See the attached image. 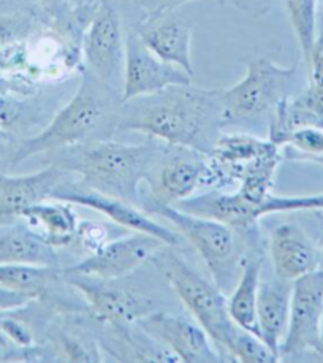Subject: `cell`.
<instances>
[{
  "instance_id": "1",
  "label": "cell",
  "mask_w": 323,
  "mask_h": 363,
  "mask_svg": "<svg viewBox=\"0 0 323 363\" xmlns=\"http://www.w3.org/2000/svg\"><path fill=\"white\" fill-rule=\"evenodd\" d=\"M220 94L191 83L119 102L113 130L143 133L152 141L208 154L222 129Z\"/></svg>"
},
{
  "instance_id": "2",
  "label": "cell",
  "mask_w": 323,
  "mask_h": 363,
  "mask_svg": "<svg viewBox=\"0 0 323 363\" xmlns=\"http://www.w3.org/2000/svg\"><path fill=\"white\" fill-rule=\"evenodd\" d=\"M162 145H127L96 141L48 154L51 164L78 174V183L105 196L140 206L141 184L146 183Z\"/></svg>"
},
{
  "instance_id": "3",
  "label": "cell",
  "mask_w": 323,
  "mask_h": 363,
  "mask_svg": "<svg viewBox=\"0 0 323 363\" xmlns=\"http://www.w3.org/2000/svg\"><path fill=\"white\" fill-rule=\"evenodd\" d=\"M113 89L103 84L89 70L83 72L73 97L60 108L42 132L19 140L13 165L40 154H51L65 147L84 143L103 121L114 114Z\"/></svg>"
},
{
  "instance_id": "4",
  "label": "cell",
  "mask_w": 323,
  "mask_h": 363,
  "mask_svg": "<svg viewBox=\"0 0 323 363\" xmlns=\"http://www.w3.org/2000/svg\"><path fill=\"white\" fill-rule=\"evenodd\" d=\"M152 262H157L173 292L210 335L224 360H230V349L241 328L228 313V298L224 291L195 272L174 251V246L164 247Z\"/></svg>"
},
{
  "instance_id": "5",
  "label": "cell",
  "mask_w": 323,
  "mask_h": 363,
  "mask_svg": "<svg viewBox=\"0 0 323 363\" xmlns=\"http://www.w3.org/2000/svg\"><path fill=\"white\" fill-rule=\"evenodd\" d=\"M295 77L296 67H282L268 57L249 59L244 77L220 94L222 127L271 121L288 97Z\"/></svg>"
},
{
  "instance_id": "6",
  "label": "cell",
  "mask_w": 323,
  "mask_h": 363,
  "mask_svg": "<svg viewBox=\"0 0 323 363\" xmlns=\"http://www.w3.org/2000/svg\"><path fill=\"white\" fill-rule=\"evenodd\" d=\"M144 211L170 223L187 238L203 259L212 274L214 284L220 291L225 292L227 289L234 287L244 259L238 232L215 219L197 216L170 205H149Z\"/></svg>"
},
{
  "instance_id": "7",
  "label": "cell",
  "mask_w": 323,
  "mask_h": 363,
  "mask_svg": "<svg viewBox=\"0 0 323 363\" xmlns=\"http://www.w3.org/2000/svg\"><path fill=\"white\" fill-rule=\"evenodd\" d=\"M208 156L192 147L164 145L146 179L147 192H141V210L149 205H176L198 187H203Z\"/></svg>"
},
{
  "instance_id": "8",
  "label": "cell",
  "mask_w": 323,
  "mask_h": 363,
  "mask_svg": "<svg viewBox=\"0 0 323 363\" xmlns=\"http://www.w3.org/2000/svg\"><path fill=\"white\" fill-rule=\"evenodd\" d=\"M81 51L87 70L113 91L123 87L125 32L113 0H100L84 30Z\"/></svg>"
},
{
  "instance_id": "9",
  "label": "cell",
  "mask_w": 323,
  "mask_h": 363,
  "mask_svg": "<svg viewBox=\"0 0 323 363\" xmlns=\"http://www.w3.org/2000/svg\"><path fill=\"white\" fill-rule=\"evenodd\" d=\"M64 279L79 292L81 298L84 300L86 313L98 324L111 327L113 330H124L137 325L141 318L154 311L149 298L127 289L114 287L110 281L65 273Z\"/></svg>"
},
{
  "instance_id": "10",
  "label": "cell",
  "mask_w": 323,
  "mask_h": 363,
  "mask_svg": "<svg viewBox=\"0 0 323 363\" xmlns=\"http://www.w3.org/2000/svg\"><path fill=\"white\" fill-rule=\"evenodd\" d=\"M164 241L147 233L133 232L106 243L75 265L62 268L65 274H79L103 281H118L152 262L166 247Z\"/></svg>"
},
{
  "instance_id": "11",
  "label": "cell",
  "mask_w": 323,
  "mask_h": 363,
  "mask_svg": "<svg viewBox=\"0 0 323 363\" xmlns=\"http://www.w3.org/2000/svg\"><path fill=\"white\" fill-rule=\"evenodd\" d=\"M137 327L168 349L178 362L217 363L224 362L210 335L193 318L168 311H151L138 320Z\"/></svg>"
},
{
  "instance_id": "12",
  "label": "cell",
  "mask_w": 323,
  "mask_h": 363,
  "mask_svg": "<svg viewBox=\"0 0 323 363\" xmlns=\"http://www.w3.org/2000/svg\"><path fill=\"white\" fill-rule=\"evenodd\" d=\"M323 319V268H317L292 282L290 318L280 360L306 351L320 352V325Z\"/></svg>"
},
{
  "instance_id": "13",
  "label": "cell",
  "mask_w": 323,
  "mask_h": 363,
  "mask_svg": "<svg viewBox=\"0 0 323 363\" xmlns=\"http://www.w3.org/2000/svg\"><path fill=\"white\" fill-rule=\"evenodd\" d=\"M51 200L67 201V203L72 205L89 208V210L103 214L106 219H110L116 225L129 228L132 232L152 235V237L162 240L168 246L179 245V237L176 232L154 220L151 214H147L137 205L129 203L125 200L105 196V194L94 191L91 187L79 184L76 179H67L65 183L60 184L54 191Z\"/></svg>"
},
{
  "instance_id": "14",
  "label": "cell",
  "mask_w": 323,
  "mask_h": 363,
  "mask_svg": "<svg viewBox=\"0 0 323 363\" xmlns=\"http://www.w3.org/2000/svg\"><path fill=\"white\" fill-rule=\"evenodd\" d=\"M192 79L183 69L165 62L147 50L135 30L125 33L124 77L119 102L151 96L171 86L191 84Z\"/></svg>"
},
{
  "instance_id": "15",
  "label": "cell",
  "mask_w": 323,
  "mask_h": 363,
  "mask_svg": "<svg viewBox=\"0 0 323 363\" xmlns=\"http://www.w3.org/2000/svg\"><path fill=\"white\" fill-rule=\"evenodd\" d=\"M141 42L159 59L183 69L187 75L195 77L192 64V32L191 19L176 11L164 15L144 16L133 29Z\"/></svg>"
},
{
  "instance_id": "16",
  "label": "cell",
  "mask_w": 323,
  "mask_h": 363,
  "mask_svg": "<svg viewBox=\"0 0 323 363\" xmlns=\"http://www.w3.org/2000/svg\"><path fill=\"white\" fill-rule=\"evenodd\" d=\"M69 174L72 173L54 164L29 174L0 172V225L21 219L32 205L51 200L54 191L70 179Z\"/></svg>"
},
{
  "instance_id": "17",
  "label": "cell",
  "mask_w": 323,
  "mask_h": 363,
  "mask_svg": "<svg viewBox=\"0 0 323 363\" xmlns=\"http://www.w3.org/2000/svg\"><path fill=\"white\" fill-rule=\"evenodd\" d=\"M269 255L276 277L293 282L320 268L319 250L305 228L295 223H282L269 235Z\"/></svg>"
},
{
  "instance_id": "18",
  "label": "cell",
  "mask_w": 323,
  "mask_h": 363,
  "mask_svg": "<svg viewBox=\"0 0 323 363\" xmlns=\"http://www.w3.org/2000/svg\"><path fill=\"white\" fill-rule=\"evenodd\" d=\"M173 206L186 213L197 214V216L219 220L246 237L257 230L259 225V219L254 214V206L237 191L224 192L222 189H212L200 196L188 197Z\"/></svg>"
},
{
  "instance_id": "19",
  "label": "cell",
  "mask_w": 323,
  "mask_h": 363,
  "mask_svg": "<svg viewBox=\"0 0 323 363\" xmlns=\"http://www.w3.org/2000/svg\"><path fill=\"white\" fill-rule=\"evenodd\" d=\"M292 282L276 277L260 281L257 298V322L260 340L265 342L278 360L280 346L285 340L290 318Z\"/></svg>"
},
{
  "instance_id": "20",
  "label": "cell",
  "mask_w": 323,
  "mask_h": 363,
  "mask_svg": "<svg viewBox=\"0 0 323 363\" xmlns=\"http://www.w3.org/2000/svg\"><path fill=\"white\" fill-rule=\"evenodd\" d=\"M4 264L60 267V259L56 247L24 219H18L0 225V265Z\"/></svg>"
},
{
  "instance_id": "21",
  "label": "cell",
  "mask_w": 323,
  "mask_h": 363,
  "mask_svg": "<svg viewBox=\"0 0 323 363\" xmlns=\"http://www.w3.org/2000/svg\"><path fill=\"white\" fill-rule=\"evenodd\" d=\"M33 32L35 16L30 13L0 15V73L32 82L29 56Z\"/></svg>"
},
{
  "instance_id": "22",
  "label": "cell",
  "mask_w": 323,
  "mask_h": 363,
  "mask_svg": "<svg viewBox=\"0 0 323 363\" xmlns=\"http://www.w3.org/2000/svg\"><path fill=\"white\" fill-rule=\"evenodd\" d=\"M21 219L42 235L52 247H65L78 237L79 220L72 203L46 200L32 205L23 213Z\"/></svg>"
},
{
  "instance_id": "23",
  "label": "cell",
  "mask_w": 323,
  "mask_h": 363,
  "mask_svg": "<svg viewBox=\"0 0 323 363\" xmlns=\"http://www.w3.org/2000/svg\"><path fill=\"white\" fill-rule=\"evenodd\" d=\"M264 270V259L259 255H249L242 259L239 279L228 297V313L242 330L260 338L257 322V298Z\"/></svg>"
},
{
  "instance_id": "24",
  "label": "cell",
  "mask_w": 323,
  "mask_h": 363,
  "mask_svg": "<svg viewBox=\"0 0 323 363\" xmlns=\"http://www.w3.org/2000/svg\"><path fill=\"white\" fill-rule=\"evenodd\" d=\"M301 127H319L323 129V87L311 83L300 96L285 99L268 125V137L278 133L301 129Z\"/></svg>"
},
{
  "instance_id": "25",
  "label": "cell",
  "mask_w": 323,
  "mask_h": 363,
  "mask_svg": "<svg viewBox=\"0 0 323 363\" xmlns=\"http://www.w3.org/2000/svg\"><path fill=\"white\" fill-rule=\"evenodd\" d=\"M62 267L4 264L0 265V287L29 295L30 298L51 300L54 289L64 284Z\"/></svg>"
},
{
  "instance_id": "26",
  "label": "cell",
  "mask_w": 323,
  "mask_h": 363,
  "mask_svg": "<svg viewBox=\"0 0 323 363\" xmlns=\"http://www.w3.org/2000/svg\"><path fill=\"white\" fill-rule=\"evenodd\" d=\"M32 97L15 92H0V130L21 137L23 132L35 124L38 110L30 102Z\"/></svg>"
},
{
  "instance_id": "27",
  "label": "cell",
  "mask_w": 323,
  "mask_h": 363,
  "mask_svg": "<svg viewBox=\"0 0 323 363\" xmlns=\"http://www.w3.org/2000/svg\"><path fill=\"white\" fill-rule=\"evenodd\" d=\"M285 6L302 60L307 62L317 32L319 0H285Z\"/></svg>"
},
{
  "instance_id": "28",
  "label": "cell",
  "mask_w": 323,
  "mask_h": 363,
  "mask_svg": "<svg viewBox=\"0 0 323 363\" xmlns=\"http://www.w3.org/2000/svg\"><path fill=\"white\" fill-rule=\"evenodd\" d=\"M269 141L282 147L285 159L298 156H322L323 154V129L319 127H301L268 137Z\"/></svg>"
},
{
  "instance_id": "29",
  "label": "cell",
  "mask_w": 323,
  "mask_h": 363,
  "mask_svg": "<svg viewBox=\"0 0 323 363\" xmlns=\"http://www.w3.org/2000/svg\"><path fill=\"white\" fill-rule=\"evenodd\" d=\"M52 352H57L59 360L67 362H100L102 347L98 342L84 335L59 330L52 336Z\"/></svg>"
},
{
  "instance_id": "30",
  "label": "cell",
  "mask_w": 323,
  "mask_h": 363,
  "mask_svg": "<svg viewBox=\"0 0 323 363\" xmlns=\"http://www.w3.org/2000/svg\"><path fill=\"white\" fill-rule=\"evenodd\" d=\"M298 211H323V192L314 196H276L271 194L264 203L255 208V218L271 216L279 213H298Z\"/></svg>"
},
{
  "instance_id": "31",
  "label": "cell",
  "mask_w": 323,
  "mask_h": 363,
  "mask_svg": "<svg viewBox=\"0 0 323 363\" xmlns=\"http://www.w3.org/2000/svg\"><path fill=\"white\" fill-rule=\"evenodd\" d=\"M230 360L242 363H266L279 362L278 357L269 351V347L259 336L242 330L238 333L230 349Z\"/></svg>"
},
{
  "instance_id": "32",
  "label": "cell",
  "mask_w": 323,
  "mask_h": 363,
  "mask_svg": "<svg viewBox=\"0 0 323 363\" xmlns=\"http://www.w3.org/2000/svg\"><path fill=\"white\" fill-rule=\"evenodd\" d=\"M45 347H23L11 341L2 330H0V363L4 362H29V360H42Z\"/></svg>"
},
{
  "instance_id": "33",
  "label": "cell",
  "mask_w": 323,
  "mask_h": 363,
  "mask_svg": "<svg viewBox=\"0 0 323 363\" xmlns=\"http://www.w3.org/2000/svg\"><path fill=\"white\" fill-rule=\"evenodd\" d=\"M309 75H311V83L323 87V13L319 16L317 32L311 48V55L307 59Z\"/></svg>"
},
{
  "instance_id": "34",
  "label": "cell",
  "mask_w": 323,
  "mask_h": 363,
  "mask_svg": "<svg viewBox=\"0 0 323 363\" xmlns=\"http://www.w3.org/2000/svg\"><path fill=\"white\" fill-rule=\"evenodd\" d=\"M106 237H108V230L98 223H79L78 227V237L83 245L91 250L92 252H96L100 250L105 243H106Z\"/></svg>"
},
{
  "instance_id": "35",
  "label": "cell",
  "mask_w": 323,
  "mask_h": 363,
  "mask_svg": "<svg viewBox=\"0 0 323 363\" xmlns=\"http://www.w3.org/2000/svg\"><path fill=\"white\" fill-rule=\"evenodd\" d=\"M141 10H144L146 16L164 15V13L176 11L186 4H191L193 0H135Z\"/></svg>"
},
{
  "instance_id": "36",
  "label": "cell",
  "mask_w": 323,
  "mask_h": 363,
  "mask_svg": "<svg viewBox=\"0 0 323 363\" xmlns=\"http://www.w3.org/2000/svg\"><path fill=\"white\" fill-rule=\"evenodd\" d=\"M0 92H15L23 94V96H35L37 87L35 83L29 82L26 78L10 77L0 73Z\"/></svg>"
},
{
  "instance_id": "37",
  "label": "cell",
  "mask_w": 323,
  "mask_h": 363,
  "mask_svg": "<svg viewBox=\"0 0 323 363\" xmlns=\"http://www.w3.org/2000/svg\"><path fill=\"white\" fill-rule=\"evenodd\" d=\"M19 140H21V137L0 130V172L13 167V159H15V154L18 151Z\"/></svg>"
},
{
  "instance_id": "38",
  "label": "cell",
  "mask_w": 323,
  "mask_h": 363,
  "mask_svg": "<svg viewBox=\"0 0 323 363\" xmlns=\"http://www.w3.org/2000/svg\"><path fill=\"white\" fill-rule=\"evenodd\" d=\"M290 160H293V162H309V164L323 167V154L322 156H298V157H292Z\"/></svg>"
},
{
  "instance_id": "39",
  "label": "cell",
  "mask_w": 323,
  "mask_h": 363,
  "mask_svg": "<svg viewBox=\"0 0 323 363\" xmlns=\"http://www.w3.org/2000/svg\"><path fill=\"white\" fill-rule=\"evenodd\" d=\"M317 250H319V259H320V268H323V233L317 241Z\"/></svg>"
},
{
  "instance_id": "40",
  "label": "cell",
  "mask_w": 323,
  "mask_h": 363,
  "mask_svg": "<svg viewBox=\"0 0 323 363\" xmlns=\"http://www.w3.org/2000/svg\"><path fill=\"white\" fill-rule=\"evenodd\" d=\"M319 354L323 357V319H322V325H320V352Z\"/></svg>"
},
{
  "instance_id": "41",
  "label": "cell",
  "mask_w": 323,
  "mask_h": 363,
  "mask_svg": "<svg viewBox=\"0 0 323 363\" xmlns=\"http://www.w3.org/2000/svg\"><path fill=\"white\" fill-rule=\"evenodd\" d=\"M320 2H322V5H323V0H320Z\"/></svg>"
}]
</instances>
